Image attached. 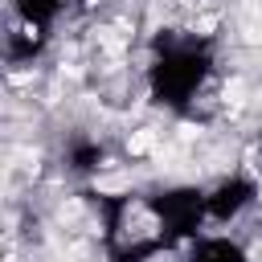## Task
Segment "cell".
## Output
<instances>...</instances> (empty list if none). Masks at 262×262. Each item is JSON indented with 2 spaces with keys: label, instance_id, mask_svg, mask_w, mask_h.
I'll use <instances>...</instances> for the list:
<instances>
[{
  "label": "cell",
  "instance_id": "cell-1",
  "mask_svg": "<svg viewBox=\"0 0 262 262\" xmlns=\"http://www.w3.org/2000/svg\"><path fill=\"white\" fill-rule=\"evenodd\" d=\"M151 147H156V131H151V127L131 131V139H127V151H131V156H143V151H151Z\"/></svg>",
  "mask_w": 262,
  "mask_h": 262
},
{
  "label": "cell",
  "instance_id": "cell-2",
  "mask_svg": "<svg viewBox=\"0 0 262 262\" xmlns=\"http://www.w3.org/2000/svg\"><path fill=\"white\" fill-rule=\"evenodd\" d=\"M94 188L98 192H123V188H131V176H98Z\"/></svg>",
  "mask_w": 262,
  "mask_h": 262
}]
</instances>
